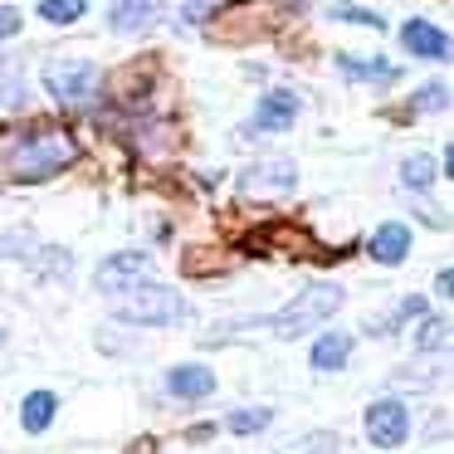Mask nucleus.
<instances>
[{
	"label": "nucleus",
	"mask_w": 454,
	"mask_h": 454,
	"mask_svg": "<svg viewBox=\"0 0 454 454\" xmlns=\"http://www.w3.org/2000/svg\"><path fill=\"white\" fill-rule=\"evenodd\" d=\"M79 157V142L64 128H30L0 142V161L15 181H50L54 171H64Z\"/></svg>",
	"instance_id": "obj_1"
},
{
	"label": "nucleus",
	"mask_w": 454,
	"mask_h": 454,
	"mask_svg": "<svg viewBox=\"0 0 454 454\" xmlns=\"http://www.w3.org/2000/svg\"><path fill=\"white\" fill-rule=\"evenodd\" d=\"M113 317H118V323H137V327H171V323L186 317V298L161 288V284H137V288H128V294H118Z\"/></svg>",
	"instance_id": "obj_2"
},
{
	"label": "nucleus",
	"mask_w": 454,
	"mask_h": 454,
	"mask_svg": "<svg viewBox=\"0 0 454 454\" xmlns=\"http://www.w3.org/2000/svg\"><path fill=\"white\" fill-rule=\"evenodd\" d=\"M342 288L337 284H313V288H303V294L294 298L288 308H278L274 317H269V333L274 337H298V333H308V327H317L323 317H333L337 308H342Z\"/></svg>",
	"instance_id": "obj_3"
},
{
	"label": "nucleus",
	"mask_w": 454,
	"mask_h": 454,
	"mask_svg": "<svg viewBox=\"0 0 454 454\" xmlns=\"http://www.w3.org/2000/svg\"><path fill=\"white\" fill-rule=\"evenodd\" d=\"M44 89H50L54 103H89L93 89H98V69L89 59H59V64H44Z\"/></svg>",
	"instance_id": "obj_4"
},
{
	"label": "nucleus",
	"mask_w": 454,
	"mask_h": 454,
	"mask_svg": "<svg viewBox=\"0 0 454 454\" xmlns=\"http://www.w3.org/2000/svg\"><path fill=\"white\" fill-rule=\"evenodd\" d=\"M152 278V259L142 254V249H122V254H113V259H103L98 264V274H93V284H98V294H128V288H137V284H147Z\"/></svg>",
	"instance_id": "obj_5"
},
{
	"label": "nucleus",
	"mask_w": 454,
	"mask_h": 454,
	"mask_svg": "<svg viewBox=\"0 0 454 454\" xmlns=\"http://www.w3.org/2000/svg\"><path fill=\"white\" fill-rule=\"evenodd\" d=\"M405 434H411V411H405L395 395L366 405V440H372L376 450H395Z\"/></svg>",
	"instance_id": "obj_6"
},
{
	"label": "nucleus",
	"mask_w": 454,
	"mask_h": 454,
	"mask_svg": "<svg viewBox=\"0 0 454 454\" xmlns=\"http://www.w3.org/2000/svg\"><path fill=\"white\" fill-rule=\"evenodd\" d=\"M298 186V167L294 161H259L239 176V191L245 196H288Z\"/></svg>",
	"instance_id": "obj_7"
},
{
	"label": "nucleus",
	"mask_w": 454,
	"mask_h": 454,
	"mask_svg": "<svg viewBox=\"0 0 454 454\" xmlns=\"http://www.w3.org/2000/svg\"><path fill=\"white\" fill-rule=\"evenodd\" d=\"M366 254H372L376 264L395 269L405 254H411V225H401V220H386V225H376V235L366 239Z\"/></svg>",
	"instance_id": "obj_8"
},
{
	"label": "nucleus",
	"mask_w": 454,
	"mask_h": 454,
	"mask_svg": "<svg viewBox=\"0 0 454 454\" xmlns=\"http://www.w3.org/2000/svg\"><path fill=\"white\" fill-rule=\"evenodd\" d=\"M401 44L415 54V59H454V40L440 35L434 25H425V20L401 25Z\"/></svg>",
	"instance_id": "obj_9"
},
{
	"label": "nucleus",
	"mask_w": 454,
	"mask_h": 454,
	"mask_svg": "<svg viewBox=\"0 0 454 454\" xmlns=\"http://www.w3.org/2000/svg\"><path fill=\"white\" fill-rule=\"evenodd\" d=\"M294 122H298V93L274 89V93L259 98V108H254V128L259 132H284V128H294Z\"/></svg>",
	"instance_id": "obj_10"
},
{
	"label": "nucleus",
	"mask_w": 454,
	"mask_h": 454,
	"mask_svg": "<svg viewBox=\"0 0 454 454\" xmlns=\"http://www.w3.org/2000/svg\"><path fill=\"white\" fill-rule=\"evenodd\" d=\"M161 5H167V0H113L108 25L118 35H137V30H147V25H157Z\"/></svg>",
	"instance_id": "obj_11"
},
{
	"label": "nucleus",
	"mask_w": 454,
	"mask_h": 454,
	"mask_svg": "<svg viewBox=\"0 0 454 454\" xmlns=\"http://www.w3.org/2000/svg\"><path fill=\"white\" fill-rule=\"evenodd\" d=\"M215 391V376L206 372V366H171L167 372V395H176V401H206V395Z\"/></svg>",
	"instance_id": "obj_12"
},
{
	"label": "nucleus",
	"mask_w": 454,
	"mask_h": 454,
	"mask_svg": "<svg viewBox=\"0 0 454 454\" xmlns=\"http://www.w3.org/2000/svg\"><path fill=\"white\" fill-rule=\"evenodd\" d=\"M337 69H342L347 79H356V83H395V79H401L395 64H386V59H352V54H342Z\"/></svg>",
	"instance_id": "obj_13"
},
{
	"label": "nucleus",
	"mask_w": 454,
	"mask_h": 454,
	"mask_svg": "<svg viewBox=\"0 0 454 454\" xmlns=\"http://www.w3.org/2000/svg\"><path fill=\"white\" fill-rule=\"evenodd\" d=\"M347 356H352V337L347 333H323L313 342V366L317 372H337V366H347Z\"/></svg>",
	"instance_id": "obj_14"
},
{
	"label": "nucleus",
	"mask_w": 454,
	"mask_h": 454,
	"mask_svg": "<svg viewBox=\"0 0 454 454\" xmlns=\"http://www.w3.org/2000/svg\"><path fill=\"white\" fill-rule=\"evenodd\" d=\"M54 411H59L54 391H30V395H25V405H20V425H25L30 434H40V430H50Z\"/></svg>",
	"instance_id": "obj_15"
},
{
	"label": "nucleus",
	"mask_w": 454,
	"mask_h": 454,
	"mask_svg": "<svg viewBox=\"0 0 454 454\" xmlns=\"http://www.w3.org/2000/svg\"><path fill=\"white\" fill-rule=\"evenodd\" d=\"M415 352H454V323H444V317H425L420 333L411 337Z\"/></svg>",
	"instance_id": "obj_16"
},
{
	"label": "nucleus",
	"mask_w": 454,
	"mask_h": 454,
	"mask_svg": "<svg viewBox=\"0 0 454 454\" xmlns=\"http://www.w3.org/2000/svg\"><path fill=\"white\" fill-rule=\"evenodd\" d=\"M278 454H342V440L333 430H313V434H298L294 444H284Z\"/></svg>",
	"instance_id": "obj_17"
},
{
	"label": "nucleus",
	"mask_w": 454,
	"mask_h": 454,
	"mask_svg": "<svg viewBox=\"0 0 454 454\" xmlns=\"http://www.w3.org/2000/svg\"><path fill=\"white\" fill-rule=\"evenodd\" d=\"M25 79H20V69L15 64H0V113L5 108H25Z\"/></svg>",
	"instance_id": "obj_18"
},
{
	"label": "nucleus",
	"mask_w": 454,
	"mask_h": 454,
	"mask_svg": "<svg viewBox=\"0 0 454 454\" xmlns=\"http://www.w3.org/2000/svg\"><path fill=\"white\" fill-rule=\"evenodd\" d=\"M405 317H425V298H415V294H411L401 308H395V313H386V317H372L366 327H372V333H395V327H401Z\"/></svg>",
	"instance_id": "obj_19"
},
{
	"label": "nucleus",
	"mask_w": 454,
	"mask_h": 454,
	"mask_svg": "<svg viewBox=\"0 0 454 454\" xmlns=\"http://www.w3.org/2000/svg\"><path fill=\"white\" fill-rule=\"evenodd\" d=\"M401 181L411 191H430V181H434V161L425 157V152H415V157H405V167H401Z\"/></svg>",
	"instance_id": "obj_20"
},
{
	"label": "nucleus",
	"mask_w": 454,
	"mask_h": 454,
	"mask_svg": "<svg viewBox=\"0 0 454 454\" xmlns=\"http://www.w3.org/2000/svg\"><path fill=\"white\" fill-rule=\"evenodd\" d=\"M83 11H89V0H44V5H40V20H50V25H74Z\"/></svg>",
	"instance_id": "obj_21"
},
{
	"label": "nucleus",
	"mask_w": 454,
	"mask_h": 454,
	"mask_svg": "<svg viewBox=\"0 0 454 454\" xmlns=\"http://www.w3.org/2000/svg\"><path fill=\"white\" fill-rule=\"evenodd\" d=\"M269 420H274V415H269L264 411V405H259V411H254V405H249V411H235V415H230V430H235V434H259V430H269Z\"/></svg>",
	"instance_id": "obj_22"
},
{
	"label": "nucleus",
	"mask_w": 454,
	"mask_h": 454,
	"mask_svg": "<svg viewBox=\"0 0 454 454\" xmlns=\"http://www.w3.org/2000/svg\"><path fill=\"white\" fill-rule=\"evenodd\" d=\"M411 103H415V108H420V113H440L444 103H450V89H444V83H425V89L415 93Z\"/></svg>",
	"instance_id": "obj_23"
},
{
	"label": "nucleus",
	"mask_w": 454,
	"mask_h": 454,
	"mask_svg": "<svg viewBox=\"0 0 454 454\" xmlns=\"http://www.w3.org/2000/svg\"><path fill=\"white\" fill-rule=\"evenodd\" d=\"M333 20H352V25H366V30H381V15H372V11H362V5H337L333 11Z\"/></svg>",
	"instance_id": "obj_24"
},
{
	"label": "nucleus",
	"mask_w": 454,
	"mask_h": 454,
	"mask_svg": "<svg viewBox=\"0 0 454 454\" xmlns=\"http://www.w3.org/2000/svg\"><path fill=\"white\" fill-rule=\"evenodd\" d=\"M11 35H20V11L0 5V40H11Z\"/></svg>",
	"instance_id": "obj_25"
},
{
	"label": "nucleus",
	"mask_w": 454,
	"mask_h": 454,
	"mask_svg": "<svg viewBox=\"0 0 454 454\" xmlns=\"http://www.w3.org/2000/svg\"><path fill=\"white\" fill-rule=\"evenodd\" d=\"M434 294H440V298H454V269H444V274L434 278Z\"/></svg>",
	"instance_id": "obj_26"
},
{
	"label": "nucleus",
	"mask_w": 454,
	"mask_h": 454,
	"mask_svg": "<svg viewBox=\"0 0 454 454\" xmlns=\"http://www.w3.org/2000/svg\"><path fill=\"white\" fill-rule=\"evenodd\" d=\"M444 171H450V176H454V147L444 152Z\"/></svg>",
	"instance_id": "obj_27"
}]
</instances>
